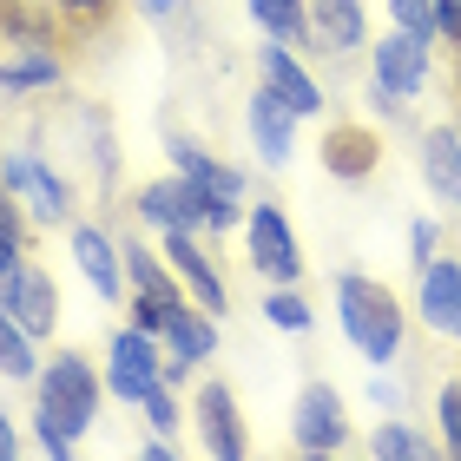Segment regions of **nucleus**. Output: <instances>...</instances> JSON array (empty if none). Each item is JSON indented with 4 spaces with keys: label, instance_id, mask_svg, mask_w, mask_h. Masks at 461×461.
<instances>
[{
    "label": "nucleus",
    "instance_id": "13",
    "mask_svg": "<svg viewBox=\"0 0 461 461\" xmlns=\"http://www.w3.org/2000/svg\"><path fill=\"white\" fill-rule=\"evenodd\" d=\"M415 165H422V185L435 204H448V212H461V125H429L422 139H415Z\"/></svg>",
    "mask_w": 461,
    "mask_h": 461
},
{
    "label": "nucleus",
    "instance_id": "37",
    "mask_svg": "<svg viewBox=\"0 0 461 461\" xmlns=\"http://www.w3.org/2000/svg\"><path fill=\"white\" fill-rule=\"evenodd\" d=\"M369 402L375 409H402V389H395V383H369Z\"/></svg>",
    "mask_w": 461,
    "mask_h": 461
},
{
    "label": "nucleus",
    "instance_id": "31",
    "mask_svg": "<svg viewBox=\"0 0 461 461\" xmlns=\"http://www.w3.org/2000/svg\"><path fill=\"white\" fill-rule=\"evenodd\" d=\"M145 422H152L158 435H172V429H178V402H172V383H158L152 395H145Z\"/></svg>",
    "mask_w": 461,
    "mask_h": 461
},
{
    "label": "nucleus",
    "instance_id": "12",
    "mask_svg": "<svg viewBox=\"0 0 461 461\" xmlns=\"http://www.w3.org/2000/svg\"><path fill=\"white\" fill-rule=\"evenodd\" d=\"M192 415H198L204 455H224V461L250 455V435H244V415H238V395H230V383H198Z\"/></svg>",
    "mask_w": 461,
    "mask_h": 461
},
{
    "label": "nucleus",
    "instance_id": "16",
    "mask_svg": "<svg viewBox=\"0 0 461 461\" xmlns=\"http://www.w3.org/2000/svg\"><path fill=\"white\" fill-rule=\"evenodd\" d=\"M310 33H317V53L349 59L356 47H369V14H363V0H310Z\"/></svg>",
    "mask_w": 461,
    "mask_h": 461
},
{
    "label": "nucleus",
    "instance_id": "8",
    "mask_svg": "<svg viewBox=\"0 0 461 461\" xmlns=\"http://www.w3.org/2000/svg\"><path fill=\"white\" fill-rule=\"evenodd\" d=\"M244 238H250V264L264 270L270 284H297L303 277V250L290 238V218L277 204H250L244 212Z\"/></svg>",
    "mask_w": 461,
    "mask_h": 461
},
{
    "label": "nucleus",
    "instance_id": "1",
    "mask_svg": "<svg viewBox=\"0 0 461 461\" xmlns=\"http://www.w3.org/2000/svg\"><path fill=\"white\" fill-rule=\"evenodd\" d=\"M337 317H343V337L363 349L375 369L402 356V303H395L389 284L363 277V270H343L337 277Z\"/></svg>",
    "mask_w": 461,
    "mask_h": 461
},
{
    "label": "nucleus",
    "instance_id": "22",
    "mask_svg": "<svg viewBox=\"0 0 461 461\" xmlns=\"http://www.w3.org/2000/svg\"><path fill=\"white\" fill-rule=\"evenodd\" d=\"M250 20L284 40V47H317V33H310V0H250Z\"/></svg>",
    "mask_w": 461,
    "mask_h": 461
},
{
    "label": "nucleus",
    "instance_id": "10",
    "mask_svg": "<svg viewBox=\"0 0 461 461\" xmlns=\"http://www.w3.org/2000/svg\"><path fill=\"white\" fill-rule=\"evenodd\" d=\"M73 264H79V277L93 284V297L99 303H119L125 297V244L113 238L106 224H73Z\"/></svg>",
    "mask_w": 461,
    "mask_h": 461
},
{
    "label": "nucleus",
    "instance_id": "5",
    "mask_svg": "<svg viewBox=\"0 0 461 461\" xmlns=\"http://www.w3.org/2000/svg\"><path fill=\"white\" fill-rule=\"evenodd\" d=\"M165 383V356H158V337L152 330H119L113 349H106V395L113 402H139L145 409V395H152Z\"/></svg>",
    "mask_w": 461,
    "mask_h": 461
},
{
    "label": "nucleus",
    "instance_id": "4",
    "mask_svg": "<svg viewBox=\"0 0 461 461\" xmlns=\"http://www.w3.org/2000/svg\"><path fill=\"white\" fill-rule=\"evenodd\" d=\"M132 218L152 224V230H204L212 224V192L198 178H152L132 192Z\"/></svg>",
    "mask_w": 461,
    "mask_h": 461
},
{
    "label": "nucleus",
    "instance_id": "33",
    "mask_svg": "<svg viewBox=\"0 0 461 461\" xmlns=\"http://www.w3.org/2000/svg\"><path fill=\"white\" fill-rule=\"evenodd\" d=\"M435 244H442V230H435L429 218H415V224H409V264L422 270V264L435 258Z\"/></svg>",
    "mask_w": 461,
    "mask_h": 461
},
{
    "label": "nucleus",
    "instance_id": "17",
    "mask_svg": "<svg viewBox=\"0 0 461 461\" xmlns=\"http://www.w3.org/2000/svg\"><path fill=\"white\" fill-rule=\"evenodd\" d=\"M165 264L178 270L185 284H192V297L212 310V317H224V303H230V290L224 277L212 270V258H204V244H198V230H165Z\"/></svg>",
    "mask_w": 461,
    "mask_h": 461
},
{
    "label": "nucleus",
    "instance_id": "36",
    "mask_svg": "<svg viewBox=\"0 0 461 461\" xmlns=\"http://www.w3.org/2000/svg\"><path fill=\"white\" fill-rule=\"evenodd\" d=\"M192 0H139V14H152V20H178Z\"/></svg>",
    "mask_w": 461,
    "mask_h": 461
},
{
    "label": "nucleus",
    "instance_id": "3",
    "mask_svg": "<svg viewBox=\"0 0 461 461\" xmlns=\"http://www.w3.org/2000/svg\"><path fill=\"white\" fill-rule=\"evenodd\" d=\"M429 86V40H415L395 27L389 40H375V73H369V93L375 106H383V119L409 125V99Z\"/></svg>",
    "mask_w": 461,
    "mask_h": 461
},
{
    "label": "nucleus",
    "instance_id": "2",
    "mask_svg": "<svg viewBox=\"0 0 461 461\" xmlns=\"http://www.w3.org/2000/svg\"><path fill=\"white\" fill-rule=\"evenodd\" d=\"M33 389H40V415H53V422L73 429V435H86L99 422V402H106V375L79 349H53L47 363H40Z\"/></svg>",
    "mask_w": 461,
    "mask_h": 461
},
{
    "label": "nucleus",
    "instance_id": "34",
    "mask_svg": "<svg viewBox=\"0 0 461 461\" xmlns=\"http://www.w3.org/2000/svg\"><path fill=\"white\" fill-rule=\"evenodd\" d=\"M14 264H27V238H14V230L0 224V277H7Z\"/></svg>",
    "mask_w": 461,
    "mask_h": 461
},
{
    "label": "nucleus",
    "instance_id": "26",
    "mask_svg": "<svg viewBox=\"0 0 461 461\" xmlns=\"http://www.w3.org/2000/svg\"><path fill=\"white\" fill-rule=\"evenodd\" d=\"M369 455H402V461H415V455H429V435H415L409 422H383L369 435Z\"/></svg>",
    "mask_w": 461,
    "mask_h": 461
},
{
    "label": "nucleus",
    "instance_id": "24",
    "mask_svg": "<svg viewBox=\"0 0 461 461\" xmlns=\"http://www.w3.org/2000/svg\"><path fill=\"white\" fill-rule=\"evenodd\" d=\"M389 14H395V27L415 33V40H442V0H389Z\"/></svg>",
    "mask_w": 461,
    "mask_h": 461
},
{
    "label": "nucleus",
    "instance_id": "28",
    "mask_svg": "<svg viewBox=\"0 0 461 461\" xmlns=\"http://www.w3.org/2000/svg\"><path fill=\"white\" fill-rule=\"evenodd\" d=\"M165 152H172V165H178V172L185 178H198L204 172V165H212L218 152H204V145L192 139V132H178V125H165Z\"/></svg>",
    "mask_w": 461,
    "mask_h": 461
},
{
    "label": "nucleus",
    "instance_id": "42",
    "mask_svg": "<svg viewBox=\"0 0 461 461\" xmlns=\"http://www.w3.org/2000/svg\"><path fill=\"white\" fill-rule=\"evenodd\" d=\"M0 185H7V178H0Z\"/></svg>",
    "mask_w": 461,
    "mask_h": 461
},
{
    "label": "nucleus",
    "instance_id": "41",
    "mask_svg": "<svg viewBox=\"0 0 461 461\" xmlns=\"http://www.w3.org/2000/svg\"><path fill=\"white\" fill-rule=\"evenodd\" d=\"M455 73H461V53H455Z\"/></svg>",
    "mask_w": 461,
    "mask_h": 461
},
{
    "label": "nucleus",
    "instance_id": "15",
    "mask_svg": "<svg viewBox=\"0 0 461 461\" xmlns=\"http://www.w3.org/2000/svg\"><path fill=\"white\" fill-rule=\"evenodd\" d=\"M244 125H250V145H258L264 165H284L290 152H297V113L277 99V86H258V93H250Z\"/></svg>",
    "mask_w": 461,
    "mask_h": 461
},
{
    "label": "nucleus",
    "instance_id": "32",
    "mask_svg": "<svg viewBox=\"0 0 461 461\" xmlns=\"http://www.w3.org/2000/svg\"><path fill=\"white\" fill-rule=\"evenodd\" d=\"M33 435H40V448H47V455H59V461H67V455H73V442H79L73 429H59L53 415H40V409H33Z\"/></svg>",
    "mask_w": 461,
    "mask_h": 461
},
{
    "label": "nucleus",
    "instance_id": "27",
    "mask_svg": "<svg viewBox=\"0 0 461 461\" xmlns=\"http://www.w3.org/2000/svg\"><path fill=\"white\" fill-rule=\"evenodd\" d=\"M198 185L212 192V204H244V172H238V165H224V158H212V165H204V172H198Z\"/></svg>",
    "mask_w": 461,
    "mask_h": 461
},
{
    "label": "nucleus",
    "instance_id": "14",
    "mask_svg": "<svg viewBox=\"0 0 461 461\" xmlns=\"http://www.w3.org/2000/svg\"><path fill=\"white\" fill-rule=\"evenodd\" d=\"M258 73H264V86H277V99H284L297 119H317V113H323V86L310 79V67L297 59V47L270 40V47L258 53Z\"/></svg>",
    "mask_w": 461,
    "mask_h": 461
},
{
    "label": "nucleus",
    "instance_id": "19",
    "mask_svg": "<svg viewBox=\"0 0 461 461\" xmlns=\"http://www.w3.org/2000/svg\"><path fill=\"white\" fill-rule=\"evenodd\" d=\"M47 7L59 20V33H67V47H93V40L119 33V20H125V0H47Z\"/></svg>",
    "mask_w": 461,
    "mask_h": 461
},
{
    "label": "nucleus",
    "instance_id": "38",
    "mask_svg": "<svg viewBox=\"0 0 461 461\" xmlns=\"http://www.w3.org/2000/svg\"><path fill=\"white\" fill-rule=\"evenodd\" d=\"M14 455H20V435H14L7 415H0V461H14Z\"/></svg>",
    "mask_w": 461,
    "mask_h": 461
},
{
    "label": "nucleus",
    "instance_id": "20",
    "mask_svg": "<svg viewBox=\"0 0 461 461\" xmlns=\"http://www.w3.org/2000/svg\"><path fill=\"white\" fill-rule=\"evenodd\" d=\"M165 349H172V356H185V363H204V356H212L218 349V317H212V310H192V303H178L172 310V323H165Z\"/></svg>",
    "mask_w": 461,
    "mask_h": 461
},
{
    "label": "nucleus",
    "instance_id": "30",
    "mask_svg": "<svg viewBox=\"0 0 461 461\" xmlns=\"http://www.w3.org/2000/svg\"><path fill=\"white\" fill-rule=\"evenodd\" d=\"M435 415H442V448L461 455V383H442V389H435Z\"/></svg>",
    "mask_w": 461,
    "mask_h": 461
},
{
    "label": "nucleus",
    "instance_id": "11",
    "mask_svg": "<svg viewBox=\"0 0 461 461\" xmlns=\"http://www.w3.org/2000/svg\"><path fill=\"white\" fill-rule=\"evenodd\" d=\"M375 165H383V132L363 119H337L323 125V172L343 178V185H363L375 178Z\"/></svg>",
    "mask_w": 461,
    "mask_h": 461
},
{
    "label": "nucleus",
    "instance_id": "21",
    "mask_svg": "<svg viewBox=\"0 0 461 461\" xmlns=\"http://www.w3.org/2000/svg\"><path fill=\"white\" fill-rule=\"evenodd\" d=\"M59 79H67V59L53 47H20V59L0 67V93H47Z\"/></svg>",
    "mask_w": 461,
    "mask_h": 461
},
{
    "label": "nucleus",
    "instance_id": "18",
    "mask_svg": "<svg viewBox=\"0 0 461 461\" xmlns=\"http://www.w3.org/2000/svg\"><path fill=\"white\" fill-rule=\"evenodd\" d=\"M422 323L435 330V337H461V264H448V258H429L422 270Z\"/></svg>",
    "mask_w": 461,
    "mask_h": 461
},
{
    "label": "nucleus",
    "instance_id": "40",
    "mask_svg": "<svg viewBox=\"0 0 461 461\" xmlns=\"http://www.w3.org/2000/svg\"><path fill=\"white\" fill-rule=\"evenodd\" d=\"M7 7H14V0H0V14H7Z\"/></svg>",
    "mask_w": 461,
    "mask_h": 461
},
{
    "label": "nucleus",
    "instance_id": "35",
    "mask_svg": "<svg viewBox=\"0 0 461 461\" xmlns=\"http://www.w3.org/2000/svg\"><path fill=\"white\" fill-rule=\"evenodd\" d=\"M442 40L461 53V0H442Z\"/></svg>",
    "mask_w": 461,
    "mask_h": 461
},
{
    "label": "nucleus",
    "instance_id": "39",
    "mask_svg": "<svg viewBox=\"0 0 461 461\" xmlns=\"http://www.w3.org/2000/svg\"><path fill=\"white\" fill-rule=\"evenodd\" d=\"M455 125H461V73H455Z\"/></svg>",
    "mask_w": 461,
    "mask_h": 461
},
{
    "label": "nucleus",
    "instance_id": "25",
    "mask_svg": "<svg viewBox=\"0 0 461 461\" xmlns=\"http://www.w3.org/2000/svg\"><path fill=\"white\" fill-rule=\"evenodd\" d=\"M264 317L277 323V330H290V337H303V330H310V303L297 297V284H277L264 297Z\"/></svg>",
    "mask_w": 461,
    "mask_h": 461
},
{
    "label": "nucleus",
    "instance_id": "6",
    "mask_svg": "<svg viewBox=\"0 0 461 461\" xmlns=\"http://www.w3.org/2000/svg\"><path fill=\"white\" fill-rule=\"evenodd\" d=\"M0 178H7V192L27 204L40 224L73 218V178H67V172H53V165L40 158V152H7V158H0Z\"/></svg>",
    "mask_w": 461,
    "mask_h": 461
},
{
    "label": "nucleus",
    "instance_id": "29",
    "mask_svg": "<svg viewBox=\"0 0 461 461\" xmlns=\"http://www.w3.org/2000/svg\"><path fill=\"white\" fill-rule=\"evenodd\" d=\"M178 303H185V297H152V290H132V323L152 330V337H165V323H172Z\"/></svg>",
    "mask_w": 461,
    "mask_h": 461
},
{
    "label": "nucleus",
    "instance_id": "7",
    "mask_svg": "<svg viewBox=\"0 0 461 461\" xmlns=\"http://www.w3.org/2000/svg\"><path fill=\"white\" fill-rule=\"evenodd\" d=\"M290 435L303 455H343L349 448V422H343V395L330 383H303L297 409H290Z\"/></svg>",
    "mask_w": 461,
    "mask_h": 461
},
{
    "label": "nucleus",
    "instance_id": "9",
    "mask_svg": "<svg viewBox=\"0 0 461 461\" xmlns=\"http://www.w3.org/2000/svg\"><path fill=\"white\" fill-rule=\"evenodd\" d=\"M0 303L27 323L33 343H47L53 330H59V290H53V277H47L40 264H14L7 277H0Z\"/></svg>",
    "mask_w": 461,
    "mask_h": 461
},
{
    "label": "nucleus",
    "instance_id": "23",
    "mask_svg": "<svg viewBox=\"0 0 461 461\" xmlns=\"http://www.w3.org/2000/svg\"><path fill=\"white\" fill-rule=\"evenodd\" d=\"M0 375H7V383H33V375H40L33 337H27V323H20L7 303H0Z\"/></svg>",
    "mask_w": 461,
    "mask_h": 461
}]
</instances>
